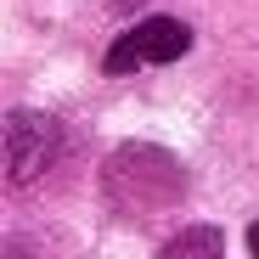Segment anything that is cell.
Returning <instances> with one entry per match:
<instances>
[{"label":"cell","instance_id":"cell-4","mask_svg":"<svg viewBox=\"0 0 259 259\" xmlns=\"http://www.w3.org/2000/svg\"><path fill=\"white\" fill-rule=\"evenodd\" d=\"M107 6H113V12H130V6H141V0H107Z\"/></svg>","mask_w":259,"mask_h":259},{"label":"cell","instance_id":"cell-2","mask_svg":"<svg viewBox=\"0 0 259 259\" xmlns=\"http://www.w3.org/2000/svg\"><path fill=\"white\" fill-rule=\"evenodd\" d=\"M57 118L46 113H12L6 118V181L23 186V181H39L57 158Z\"/></svg>","mask_w":259,"mask_h":259},{"label":"cell","instance_id":"cell-1","mask_svg":"<svg viewBox=\"0 0 259 259\" xmlns=\"http://www.w3.org/2000/svg\"><path fill=\"white\" fill-rule=\"evenodd\" d=\"M192 51V28L181 17H141L130 34H118L107 57H102V73L107 79H124L136 68H163V62H181Z\"/></svg>","mask_w":259,"mask_h":259},{"label":"cell","instance_id":"cell-3","mask_svg":"<svg viewBox=\"0 0 259 259\" xmlns=\"http://www.w3.org/2000/svg\"><path fill=\"white\" fill-rule=\"evenodd\" d=\"M248 253H253V259H259V220H253V226H248Z\"/></svg>","mask_w":259,"mask_h":259},{"label":"cell","instance_id":"cell-5","mask_svg":"<svg viewBox=\"0 0 259 259\" xmlns=\"http://www.w3.org/2000/svg\"><path fill=\"white\" fill-rule=\"evenodd\" d=\"M175 259H181V253H175Z\"/></svg>","mask_w":259,"mask_h":259}]
</instances>
